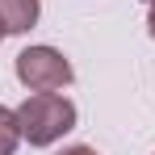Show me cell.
<instances>
[{
	"label": "cell",
	"mask_w": 155,
	"mask_h": 155,
	"mask_svg": "<svg viewBox=\"0 0 155 155\" xmlns=\"http://www.w3.org/2000/svg\"><path fill=\"white\" fill-rule=\"evenodd\" d=\"M38 13H42V4L38 0H0V21L8 34H25V29L38 25Z\"/></svg>",
	"instance_id": "obj_3"
},
{
	"label": "cell",
	"mask_w": 155,
	"mask_h": 155,
	"mask_svg": "<svg viewBox=\"0 0 155 155\" xmlns=\"http://www.w3.org/2000/svg\"><path fill=\"white\" fill-rule=\"evenodd\" d=\"M17 122H21V138L29 147H51L67 130H76V105L63 92H29L17 105Z\"/></svg>",
	"instance_id": "obj_1"
},
{
	"label": "cell",
	"mask_w": 155,
	"mask_h": 155,
	"mask_svg": "<svg viewBox=\"0 0 155 155\" xmlns=\"http://www.w3.org/2000/svg\"><path fill=\"white\" fill-rule=\"evenodd\" d=\"M59 155H97V151H92V147H63Z\"/></svg>",
	"instance_id": "obj_5"
},
{
	"label": "cell",
	"mask_w": 155,
	"mask_h": 155,
	"mask_svg": "<svg viewBox=\"0 0 155 155\" xmlns=\"http://www.w3.org/2000/svg\"><path fill=\"white\" fill-rule=\"evenodd\" d=\"M21 143V122H17V109L0 105V155H13Z\"/></svg>",
	"instance_id": "obj_4"
},
{
	"label": "cell",
	"mask_w": 155,
	"mask_h": 155,
	"mask_svg": "<svg viewBox=\"0 0 155 155\" xmlns=\"http://www.w3.org/2000/svg\"><path fill=\"white\" fill-rule=\"evenodd\" d=\"M4 34H8V29H4V21H0V42H4Z\"/></svg>",
	"instance_id": "obj_7"
},
{
	"label": "cell",
	"mask_w": 155,
	"mask_h": 155,
	"mask_svg": "<svg viewBox=\"0 0 155 155\" xmlns=\"http://www.w3.org/2000/svg\"><path fill=\"white\" fill-rule=\"evenodd\" d=\"M17 80L29 92H59L71 84V63L54 46H25L17 54Z\"/></svg>",
	"instance_id": "obj_2"
},
{
	"label": "cell",
	"mask_w": 155,
	"mask_h": 155,
	"mask_svg": "<svg viewBox=\"0 0 155 155\" xmlns=\"http://www.w3.org/2000/svg\"><path fill=\"white\" fill-rule=\"evenodd\" d=\"M147 4H155V0H147Z\"/></svg>",
	"instance_id": "obj_8"
},
{
	"label": "cell",
	"mask_w": 155,
	"mask_h": 155,
	"mask_svg": "<svg viewBox=\"0 0 155 155\" xmlns=\"http://www.w3.org/2000/svg\"><path fill=\"white\" fill-rule=\"evenodd\" d=\"M147 29H151V38H155V4H151V17H147Z\"/></svg>",
	"instance_id": "obj_6"
}]
</instances>
